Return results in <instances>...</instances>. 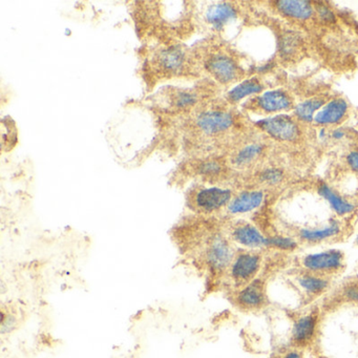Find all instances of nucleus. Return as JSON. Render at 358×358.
<instances>
[{
  "mask_svg": "<svg viewBox=\"0 0 358 358\" xmlns=\"http://www.w3.org/2000/svg\"><path fill=\"white\" fill-rule=\"evenodd\" d=\"M280 358H303V354H301V351L292 350V351H288L287 353H285Z\"/></svg>",
  "mask_w": 358,
  "mask_h": 358,
  "instance_id": "obj_29",
  "label": "nucleus"
},
{
  "mask_svg": "<svg viewBox=\"0 0 358 358\" xmlns=\"http://www.w3.org/2000/svg\"><path fill=\"white\" fill-rule=\"evenodd\" d=\"M194 124L203 135L215 136L228 131L234 124V118L222 110H206L196 117Z\"/></svg>",
  "mask_w": 358,
  "mask_h": 358,
  "instance_id": "obj_6",
  "label": "nucleus"
},
{
  "mask_svg": "<svg viewBox=\"0 0 358 358\" xmlns=\"http://www.w3.org/2000/svg\"><path fill=\"white\" fill-rule=\"evenodd\" d=\"M206 70L215 77V80L227 85L240 76V68L232 58L224 54L209 56L205 62Z\"/></svg>",
  "mask_w": 358,
  "mask_h": 358,
  "instance_id": "obj_7",
  "label": "nucleus"
},
{
  "mask_svg": "<svg viewBox=\"0 0 358 358\" xmlns=\"http://www.w3.org/2000/svg\"><path fill=\"white\" fill-rule=\"evenodd\" d=\"M343 296L349 301L358 303V284H350L345 287Z\"/></svg>",
  "mask_w": 358,
  "mask_h": 358,
  "instance_id": "obj_27",
  "label": "nucleus"
},
{
  "mask_svg": "<svg viewBox=\"0 0 358 358\" xmlns=\"http://www.w3.org/2000/svg\"><path fill=\"white\" fill-rule=\"evenodd\" d=\"M231 198V190L226 188L202 187L189 194L188 205L196 213H211L229 205Z\"/></svg>",
  "mask_w": 358,
  "mask_h": 358,
  "instance_id": "obj_1",
  "label": "nucleus"
},
{
  "mask_svg": "<svg viewBox=\"0 0 358 358\" xmlns=\"http://www.w3.org/2000/svg\"><path fill=\"white\" fill-rule=\"evenodd\" d=\"M262 91V85L259 81L255 79L244 81L236 85L234 90L228 93V99L231 102H238L244 99L247 96L253 95V94L259 93Z\"/></svg>",
  "mask_w": 358,
  "mask_h": 358,
  "instance_id": "obj_21",
  "label": "nucleus"
},
{
  "mask_svg": "<svg viewBox=\"0 0 358 358\" xmlns=\"http://www.w3.org/2000/svg\"><path fill=\"white\" fill-rule=\"evenodd\" d=\"M318 12H320V15H322L324 20H328V18L331 20V18L333 17L332 13H331L327 8L320 7V9H318Z\"/></svg>",
  "mask_w": 358,
  "mask_h": 358,
  "instance_id": "obj_30",
  "label": "nucleus"
},
{
  "mask_svg": "<svg viewBox=\"0 0 358 358\" xmlns=\"http://www.w3.org/2000/svg\"><path fill=\"white\" fill-rule=\"evenodd\" d=\"M155 64L163 74H180L187 64V55L180 47L163 48L157 53Z\"/></svg>",
  "mask_w": 358,
  "mask_h": 358,
  "instance_id": "obj_8",
  "label": "nucleus"
},
{
  "mask_svg": "<svg viewBox=\"0 0 358 358\" xmlns=\"http://www.w3.org/2000/svg\"><path fill=\"white\" fill-rule=\"evenodd\" d=\"M343 131H335L334 134H333V137L335 138V139H341V137H343Z\"/></svg>",
  "mask_w": 358,
  "mask_h": 358,
  "instance_id": "obj_31",
  "label": "nucleus"
},
{
  "mask_svg": "<svg viewBox=\"0 0 358 358\" xmlns=\"http://www.w3.org/2000/svg\"><path fill=\"white\" fill-rule=\"evenodd\" d=\"M276 6L285 15L297 20H308L313 13L311 3L306 0H280Z\"/></svg>",
  "mask_w": 358,
  "mask_h": 358,
  "instance_id": "obj_16",
  "label": "nucleus"
},
{
  "mask_svg": "<svg viewBox=\"0 0 358 358\" xmlns=\"http://www.w3.org/2000/svg\"><path fill=\"white\" fill-rule=\"evenodd\" d=\"M301 265L308 271L316 274L336 272L343 266V255L341 251L335 249L310 253L303 257Z\"/></svg>",
  "mask_w": 358,
  "mask_h": 358,
  "instance_id": "obj_4",
  "label": "nucleus"
},
{
  "mask_svg": "<svg viewBox=\"0 0 358 358\" xmlns=\"http://www.w3.org/2000/svg\"><path fill=\"white\" fill-rule=\"evenodd\" d=\"M341 231L339 224L333 221L328 226L324 228H317V229H303L299 234L301 240L307 242L316 243L322 242L327 238H333L337 236Z\"/></svg>",
  "mask_w": 358,
  "mask_h": 358,
  "instance_id": "obj_19",
  "label": "nucleus"
},
{
  "mask_svg": "<svg viewBox=\"0 0 358 358\" xmlns=\"http://www.w3.org/2000/svg\"><path fill=\"white\" fill-rule=\"evenodd\" d=\"M196 173L203 177L213 178L222 173V165L217 161H204L198 165Z\"/></svg>",
  "mask_w": 358,
  "mask_h": 358,
  "instance_id": "obj_25",
  "label": "nucleus"
},
{
  "mask_svg": "<svg viewBox=\"0 0 358 358\" xmlns=\"http://www.w3.org/2000/svg\"><path fill=\"white\" fill-rule=\"evenodd\" d=\"M282 179V173L280 169H269L261 173V180L269 185H275L280 183Z\"/></svg>",
  "mask_w": 358,
  "mask_h": 358,
  "instance_id": "obj_26",
  "label": "nucleus"
},
{
  "mask_svg": "<svg viewBox=\"0 0 358 358\" xmlns=\"http://www.w3.org/2000/svg\"><path fill=\"white\" fill-rule=\"evenodd\" d=\"M348 163L352 169L358 171V152H353L348 156Z\"/></svg>",
  "mask_w": 358,
  "mask_h": 358,
  "instance_id": "obj_28",
  "label": "nucleus"
},
{
  "mask_svg": "<svg viewBox=\"0 0 358 358\" xmlns=\"http://www.w3.org/2000/svg\"><path fill=\"white\" fill-rule=\"evenodd\" d=\"M356 244L358 245V234H357V236H356Z\"/></svg>",
  "mask_w": 358,
  "mask_h": 358,
  "instance_id": "obj_32",
  "label": "nucleus"
},
{
  "mask_svg": "<svg viewBox=\"0 0 358 358\" xmlns=\"http://www.w3.org/2000/svg\"><path fill=\"white\" fill-rule=\"evenodd\" d=\"M318 194L320 196L328 201L330 206L332 207L333 210L339 215H349L354 210L353 204L345 201V199L341 198V196L336 194L334 190L331 189L326 184H322L318 187Z\"/></svg>",
  "mask_w": 358,
  "mask_h": 358,
  "instance_id": "obj_18",
  "label": "nucleus"
},
{
  "mask_svg": "<svg viewBox=\"0 0 358 358\" xmlns=\"http://www.w3.org/2000/svg\"><path fill=\"white\" fill-rule=\"evenodd\" d=\"M257 124L265 129V131H267L271 137L280 141H293L299 137V127L290 117L286 115H280V116L259 121Z\"/></svg>",
  "mask_w": 358,
  "mask_h": 358,
  "instance_id": "obj_9",
  "label": "nucleus"
},
{
  "mask_svg": "<svg viewBox=\"0 0 358 358\" xmlns=\"http://www.w3.org/2000/svg\"><path fill=\"white\" fill-rule=\"evenodd\" d=\"M265 247L278 249V250L292 251L296 248L297 243L288 236H274L266 238Z\"/></svg>",
  "mask_w": 358,
  "mask_h": 358,
  "instance_id": "obj_23",
  "label": "nucleus"
},
{
  "mask_svg": "<svg viewBox=\"0 0 358 358\" xmlns=\"http://www.w3.org/2000/svg\"><path fill=\"white\" fill-rule=\"evenodd\" d=\"M264 201V194L259 190L243 192L232 199L228 205V211L232 215H242L259 208Z\"/></svg>",
  "mask_w": 358,
  "mask_h": 358,
  "instance_id": "obj_11",
  "label": "nucleus"
},
{
  "mask_svg": "<svg viewBox=\"0 0 358 358\" xmlns=\"http://www.w3.org/2000/svg\"><path fill=\"white\" fill-rule=\"evenodd\" d=\"M318 326V316L315 312L303 314L293 322L291 338L299 347H305L313 341Z\"/></svg>",
  "mask_w": 358,
  "mask_h": 358,
  "instance_id": "obj_10",
  "label": "nucleus"
},
{
  "mask_svg": "<svg viewBox=\"0 0 358 358\" xmlns=\"http://www.w3.org/2000/svg\"><path fill=\"white\" fill-rule=\"evenodd\" d=\"M261 152L262 148L259 145L246 146L236 155V158H234V164L238 165V166L248 164L253 159L257 158L261 154Z\"/></svg>",
  "mask_w": 358,
  "mask_h": 358,
  "instance_id": "obj_24",
  "label": "nucleus"
},
{
  "mask_svg": "<svg viewBox=\"0 0 358 358\" xmlns=\"http://www.w3.org/2000/svg\"><path fill=\"white\" fill-rule=\"evenodd\" d=\"M259 108L266 112L273 113L288 110L291 108V100L286 93L282 91H270L257 99Z\"/></svg>",
  "mask_w": 358,
  "mask_h": 358,
  "instance_id": "obj_14",
  "label": "nucleus"
},
{
  "mask_svg": "<svg viewBox=\"0 0 358 358\" xmlns=\"http://www.w3.org/2000/svg\"><path fill=\"white\" fill-rule=\"evenodd\" d=\"M348 106L343 99H336L327 104L317 115H316L315 120L318 124H331V123H336L345 116L347 112Z\"/></svg>",
  "mask_w": 358,
  "mask_h": 358,
  "instance_id": "obj_17",
  "label": "nucleus"
},
{
  "mask_svg": "<svg viewBox=\"0 0 358 358\" xmlns=\"http://www.w3.org/2000/svg\"><path fill=\"white\" fill-rule=\"evenodd\" d=\"M232 238L246 248L257 249L265 247L267 238H265L255 226L242 224L232 230Z\"/></svg>",
  "mask_w": 358,
  "mask_h": 358,
  "instance_id": "obj_13",
  "label": "nucleus"
},
{
  "mask_svg": "<svg viewBox=\"0 0 358 358\" xmlns=\"http://www.w3.org/2000/svg\"><path fill=\"white\" fill-rule=\"evenodd\" d=\"M198 94L190 90H178L171 97V108L178 110H186L196 106Z\"/></svg>",
  "mask_w": 358,
  "mask_h": 358,
  "instance_id": "obj_20",
  "label": "nucleus"
},
{
  "mask_svg": "<svg viewBox=\"0 0 358 358\" xmlns=\"http://www.w3.org/2000/svg\"><path fill=\"white\" fill-rule=\"evenodd\" d=\"M297 285L301 287V290L305 291L309 295H320L324 293L329 288L328 278L322 276V274L313 273V272H306L297 278Z\"/></svg>",
  "mask_w": 358,
  "mask_h": 358,
  "instance_id": "obj_15",
  "label": "nucleus"
},
{
  "mask_svg": "<svg viewBox=\"0 0 358 358\" xmlns=\"http://www.w3.org/2000/svg\"><path fill=\"white\" fill-rule=\"evenodd\" d=\"M262 257L259 253L252 251H242L234 257L230 265L229 276L236 286L243 287L255 280L261 269Z\"/></svg>",
  "mask_w": 358,
  "mask_h": 358,
  "instance_id": "obj_3",
  "label": "nucleus"
},
{
  "mask_svg": "<svg viewBox=\"0 0 358 358\" xmlns=\"http://www.w3.org/2000/svg\"><path fill=\"white\" fill-rule=\"evenodd\" d=\"M234 303L245 311L263 308L266 303L265 284L263 280L255 278L244 285L234 295Z\"/></svg>",
  "mask_w": 358,
  "mask_h": 358,
  "instance_id": "obj_5",
  "label": "nucleus"
},
{
  "mask_svg": "<svg viewBox=\"0 0 358 358\" xmlns=\"http://www.w3.org/2000/svg\"><path fill=\"white\" fill-rule=\"evenodd\" d=\"M236 11L231 5L226 3L209 6L204 12V20L215 30H221L230 20L236 18Z\"/></svg>",
  "mask_w": 358,
  "mask_h": 358,
  "instance_id": "obj_12",
  "label": "nucleus"
},
{
  "mask_svg": "<svg viewBox=\"0 0 358 358\" xmlns=\"http://www.w3.org/2000/svg\"><path fill=\"white\" fill-rule=\"evenodd\" d=\"M324 101L320 99H311L307 100V101L303 102V103L299 104L295 108V114L301 120L307 121V122H311L313 120V115L316 110H320L322 108V104Z\"/></svg>",
  "mask_w": 358,
  "mask_h": 358,
  "instance_id": "obj_22",
  "label": "nucleus"
},
{
  "mask_svg": "<svg viewBox=\"0 0 358 358\" xmlns=\"http://www.w3.org/2000/svg\"><path fill=\"white\" fill-rule=\"evenodd\" d=\"M234 257L236 255L229 242L224 236L217 234L210 238L205 250V264L209 271L221 274L229 269Z\"/></svg>",
  "mask_w": 358,
  "mask_h": 358,
  "instance_id": "obj_2",
  "label": "nucleus"
}]
</instances>
